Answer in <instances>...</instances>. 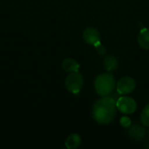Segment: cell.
Wrapping results in <instances>:
<instances>
[{
	"label": "cell",
	"instance_id": "6da1fadb",
	"mask_svg": "<svg viewBox=\"0 0 149 149\" xmlns=\"http://www.w3.org/2000/svg\"><path fill=\"white\" fill-rule=\"evenodd\" d=\"M116 101L113 98L105 96L98 100L93 107L92 114L93 119L101 125H107L113 121L116 114Z\"/></svg>",
	"mask_w": 149,
	"mask_h": 149
},
{
	"label": "cell",
	"instance_id": "7a4b0ae2",
	"mask_svg": "<svg viewBox=\"0 0 149 149\" xmlns=\"http://www.w3.org/2000/svg\"><path fill=\"white\" fill-rule=\"evenodd\" d=\"M94 88L96 93L102 96H109L116 88V82L112 73L106 72L100 74L94 81Z\"/></svg>",
	"mask_w": 149,
	"mask_h": 149
},
{
	"label": "cell",
	"instance_id": "3957f363",
	"mask_svg": "<svg viewBox=\"0 0 149 149\" xmlns=\"http://www.w3.org/2000/svg\"><path fill=\"white\" fill-rule=\"evenodd\" d=\"M65 85L66 89L70 93L73 94L79 93L83 86V77L81 73L79 72V71L70 72V74L65 79Z\"/></svg>",
	"mask_w": 149,
	"mask_h": 149
},
{
	"label": "cell",
	"instance_id": "277c9868",
	"mask_svg": "<svg viewBox=\"0 0 149 149\" xmlns=\"http://www.w3.org/2000/svg\"><path fill=\"white\" fill-rule=\"evenodd\" d=\"M117 109L124 114H132L137 108L136 101L128 96H122L116 100Z\"/></svg>",
	"mask_w": 149,
	"mask_h": 149
},
{
	"label": "cell",
	"instance_id": "5b68a950",
	"mask_svg": "<svg viewBox=\"0 0 149 149\" xmlns=\"http://www.w3.org/2000/svg\"><path fill=\"white\" fill-rule=\"evenodd\" d=\"M136 87L135 80L131 77H123L116 83L117 93L120 95H127L134 92Z\"/></svg>",
	"mask_w": 149,
	"mask_h": 149
},
{
	"label": "cell",
	"instance_id": "8992f818",
	"mask_svg": "<svg viewBox=\"0 0 149 149\" xmlns=\"http://www.w3.org/2000/svg\"><path fill=\"white\" fill-rule=\"evenodd\" d=\"M83 39L90 45L97 46L100 44V31L93 27H88L83 31Z\"/></svg>",
	"mask_w": 149,
	"mask_h": 149
},
{
	"label": "cell",
	"instance_id": "52a82bcc",
	"mask_svg": "<svg viewBox=\"0 0 149 149\" xmlns=\"http://www.w3.org/2000/svg\"><path fill=\"white\" fill-rule=\"evenodd\" d=\"M128 134L131 138L135 141H141L144 138L146 134V130L143 127L140 125H134L130 127L128 131Z\"/></svg>",
	"mask_w": 149,
	"mask_h": 149
},
{
	"label": "cell",
	"instance_id": "ba28073f",
	"mask_svg": "<svg viewBox=\"0 0 149 149\" xmlns=\"http://www.w3.org/2000/svg\"><path fill=\"white\" fill-rule=\"evenodd\" d=\"M62 67L65 72H78L80 65L79 64L74 60L73 58H65L62 62Z\"/></svg>",
	"mask_w": 149,
	"mask_h": 149
},
{
	"label": "cell",
	"instance_id": "9c48e42d",
	"mask_svg": "<svg viewBox=\"0 0 149 149\" xmlns=\"http://www.w3.org/2000/svg\"><path fill=\"white\" fill-rule=\"evenodd\" d=\"M103 65H104V68L106 69L107 72H113L118 67V60L114 56L107 55L104 58Z\"/></svg>",
	"mask_w": 149,
	"mask_h": 149
},
{
	"label": "cell",
	"instance_id": "30bf717a",
	"mask_svg": "<svg viewBox=\"0 0 149 149\" xmlns=\"http://www.w3.org/2000/svg\"><path fill=\"white\" fill-rule=\"evenodd\" d=\"M81 144V138L79 134H70L66 141H65V147L67 148L74 149L77 148L79 147V145Z\"/></svg>",
	"mask_w": 149,
	"mask_h": 149
},
{
	"label": "cell",
	"instance_id": "8fae6325",
	"mask_svg": "<svg viewBox=\"0 0 149 149\" xmlns=\"http://www.w3.org/2000/svg\"><path fill=\"white\" fill-rule=\"evenodd\" d=\"M138 43L143 49H149V29H144L138 37Z\"/></svg>",
	"mask_w": 149,
	"mask_h": 149
},
{
	"label": "cell",
	"instance_id": "7c38bea8",
	"mask_svg": "<svg viewBox=\"0 0 149 149\" xmlns=\"http://www.w3.org/2000/svg\"><path fill=\"white\" fill-rule=\"evenodd\" d=\"M141 121L145 127H149V104L144 107L141 112Z\"/></svg>",
	"mask_w": 149,
	"mask_h": 149
},
{
	"label": "cell",
	"instance_id": "4fadbf2b",
	"mask_svg": "<svg viewBox=\"0 0 149 149\" xmlns=\"http://www.w3.org/2000/svg\"><path fill=\"white\" fill-rule=\"evenodd\" d=\"M120 125L124 127H129L131 126V120L127 116H123L120 119Z\"/></svg>",
	"mask_w": 149,
	"mask_h": 149
},
{
	"label": "cell",
	"instance_id": "5bb4252c",
	"mask_svg": "<svg viewBox=\"0 0 149 149\" xmlns=\"http://www.w3.org/2000/svg\"><path fill=\"white\" fill-rule=\"evenodd\" d=\"M95 47H96V49L98 50L99 53H100V54L105 53V48L102 46V45H101V44H100L99 45H97V46H95Z\"/></svg>",
	"mask_w": 149,
	"mask_h": 149
}]
</instances>
